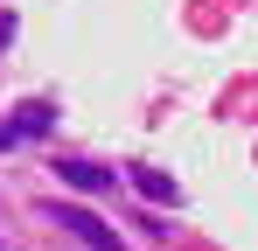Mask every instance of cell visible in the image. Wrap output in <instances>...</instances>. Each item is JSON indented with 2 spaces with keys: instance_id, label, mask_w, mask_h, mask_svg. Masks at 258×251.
I'll return each mask as SVG.
<instances>
[{
  "instance_id": "4",
  "label": "cell",
  "mask_w": 258,
  "mask_h": 251,
  "mask_svg": "<svg viewBox=\"0 0 258 251\" xmlns=\"http://www.w3.org/2000/svg\"><path fill=\"white\" fill-rule=\"evenodd\" d=\"M14 140H21V133H14V126H0V154H7V147H14Z\"/></svg>"
},
{
  "instance_id": "2",
  "label": "cell",
  "mask_w": 258,
  "mask_h": 251,
  "mask_svg": "<svg viewBox=\"0 0 258 251\" xmlns=\"http://www.w3.org/2000/svg\"><path fill=\"white\" fill-rule=\"evenodd\" d=\"M56 181H70V189H112V174H105L98 161H70V154L56 161Z\"/></svg>"
},
{
  "instance_id": "1",
  "label": "cell",
  "mask_w": 258,
  "mask_h": 251,
  "mask_svg": "<svg viewBox=\"0 0 258 251\" xmlns=\"http://www.w3.org/2000/svg\"><path fill=\"white\" fill-rule=\"evenodd\" d=\"M49 216H56V223H63V230H70L77 244H91V251H119V237H112V230H105V223H98L91 209H70V203H56Z\"/></svg>"
},
{
  "instance_id": "3",
  "label": "cell",
  "mask_w": 258,
  "mask_h": 251,
  "mask_svg": "<svg viewBox=\"0 0 258 251\" xmlns=\"http://www.w3.org/2000/svg\"><path fill=\"white\" fill-rule=\"evenodd\" d=\"M133 189H140L147 203H181V189H174L161 167H133Z\"/></svg>"
}]
</instances>
